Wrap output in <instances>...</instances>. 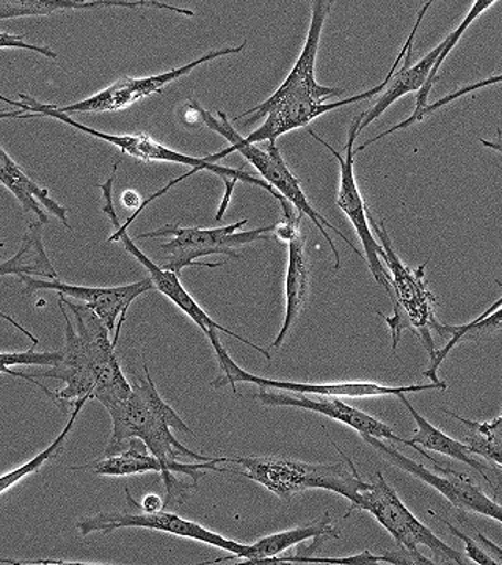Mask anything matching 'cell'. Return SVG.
<instances>
[{"instance_id": "1", "label": "cell", "mask_w": 502, "mask_h": 565, "mask_svg": "<svg viewBox=\"0 0 502 565\" xmlns=\"http://www.w3.org/2000/svg\"><path fill=\"white\" fill-rule=\"evenodd\" d=\"M58 308L65 319V345L57 366L32 374L57 379L65 386L54 392L52 404L68 415L79 403L98 401L107 412L128 399L131 382L122 373L109 329L84 303L58 294Z\"/></svg>"}, {"instance_id": "2", "label": "cell", "mask_w": 502, "mask_h": 565, "mask_svg": "<svg viewBox=\"0 0 502 565\" xmlns=\"http://www.w3.org/2000/svg\"><path fill=\"white\" fill-rule=\"evenodd\" d=\"M308 2L311 6L310 28H308L303 50H301L297 62L293 63L291 73L266 102L250 110H245L233 120L242 121V126L247 128L264 118L263 126H259L250 136L245 137L250 143L258 145L263 141L277 143V139L285 134L303 128L329 111L351 106V104L367 102L385 90L388 85L389 79L385 77L377 87L371 88V90L360 93L352 98L341 99V102H329L332 98H340L345 93V88L323 87L316 81L319 44H321L327 18L332 11V0H308Z\"/></svg>"}, {"instance_id": "3", "label": "cell", "mask_w": 502, "mask_h": 565, "mask_svg": "<svg viewBox=\"0 0 502 565\" xmlns=\"http://www.w3.org/2000/svg\"><path fill=\"white\" fill-rule=\"evenodd\" d=\"M143 377H133L132 392L128 399L109 412L111 437L104 456L117 455L131 438H139L167 470L189 476L196 484L207 471L226 473L225 467H221L226 462V457L199 455L177 440L171 429L189 435L193 433L178 412L163 401L147 363H143Z\"/></svg>"}, {"instance_id": "4", "label": "cell", "mask_w": 502, "mask_h": 565, "mask_svg": "<svg viewBox=\"0 0 502 565\" xmlns=\"http://www.w3.org/2000/svg\"><path fill=\"white\" fill-rule=\"evenodd\" d=\"M0 102H6L10 104V106L18 107L24 111L21 115V120H31V118H54V120L65 122L70 128L77 129L79 132L87 134V136L93 137V139H99L103 141H107V143L114 145L115 148H118L122 152V154L131 156V158L137 159V161L141 162H171V163H180V166L192 167L191 172L182 174L181 178H177V180H171L165 188L161 189L156 193H152L151 196H148L147 200L141 202L139 210H137V214H141L152 202L161 199L162 195H165L170 189H173L174 185L180 184L181 181L188 180L189 177H193L195 173H200L201 170H206V172L214 173L215 177L221 178L223 184H225L226 192L223 195L221 207H218L217 215H215V221L222 222L223 217H225V212L228 210L229 200H232V195L234 192V188H236L237 182H247V184L256 185V188L264 189V191L269 192L275 200H278V203L282 204L288 202L281 193L275 191L274 188L261 180V178L253 177V174L244 172V170L229 169V167L218 166V163L207 162L204 158H192V156L182 154L180 151L171 150V148L165 147L163 143H159L158 140L152 139L148 134L139 132V134H107L103 131H98V129L88 128V126L82 125V122L74 120L73 117L68 114H62V111L52 110L47 104L36 102L32 96L24 95L21 93L20 102H14V99L6 98V96L0 95Z\"/></svg>"}, {"instance_id": "5", "label": "cell", "mask_w": 502, "mask_h": 565, "mask_svg": "<svg viewBox=\"0 0 502 565\" xmlns=\"http://www.w3.org/2000/svg\"><path fill=\"white\" fill-rule=\"evenodd\" d=\"M195 106L200 111L203 125L232 143L221 152L206 156L204 159H206L207 162L218 163V161L225 159L226 156L233 154V152H239L241 156H244L245 161L252 163V167H255L256 172L261 174L264 181L269 182L271 188H274L278 193H281V195L285 196V199L288 200V202L291 203L300 214L310 217V221L314 223L316 228L321 232L323 239H325L327 243H329L330 248H332L334 256V269L338 270L341 267L340 252H338L337 245H334L332 237H330L327 230H330V232L340 236L341 239L360 256V258L364 259L363 253L359 252L355 244H353L351 239H348V236H345L344 233L340 232L337 226H333L332 223L327 221L322 214H319V212L311 206L310 200L307 199L303 189H301L299 178L289 170L288 163H286L285 158H282L280 148L277 147V143H271V141H269L266 150H263L258 145L250 143V141H247L245 137H242L241 134L236 131V128H234L233 122L229 121L228 115H226L225 111L218 110V117H214L212 111L204 110L199 103H195Z\"/></svg>"}, {"instance_id": "6", "label": "cell", "mask_w": 502, "mask_h": 565, "mask_svg": "<svg viewBox=\"0 0 502 565\" xmlns=\"http://www.w3.org/2000/svg\"><path fill=\"white\" fill-rule=\"evenodd\" d=\"M344 463H308L281 456L226 457V473L244 476L258 482L275 497L289 503L296 494L307 490H329L348 500L362 478L351 457L333 444Z\"/></svg>"}, {"instance_id": "7", "label": "cell", "mask_w": 502, "mask_h": 565, "mask_svg": "<svg viewBox=\"0 0 502 565\" xmlns=\"http://www.w3.org/2000/svg\"><path fill=\"white\" fill-rule=\"evenodd\" d=\"M367 218H370L372 233L381 241V258L388 269L389 285L393 289V316H383L392 332L393 352H396L405 330H412L413 333L418 334L429 356H432L437 351L434 343V329L440 321L437 318V297L430 291L426 278L429 259L416 269H412L394 250L385 221H375L371 211H367Z\"/></svg>"}, {"instance_id": "8", "label": "cell", "mask_w": 502, "mask_h": 565, "mask_svg": "<svg viewBox=\"0 0 502 565\" xmlns=\"http://www.w3.org/2000/svg\"><path fill=\"white\" fill-rule=\"evenodd\" d=\"M351 508L345 512L344 519L351 516L352 512H367L377 520L397 544V548L415 557L418 564H435L434 557H426L419 552V546H426L435 556L438 563L460 564L470 563L467 556L453 550L452 546L442 542L429 526L424 525L410 509L400 500L394 487L386 481L382 471L375 473L374 481L359 479V484L351 497Z\"/></svg>"}, {"instance_id": "9", "label": "cell", "mask_w": 502, "mask_h": 565, "mask_svg": "<svg viewBox=\"0 0 502 565\" xmlns=\"http://www.w3.org/2000/svg\"><path fill=\"white\" fill-rule=\"evenodd\" d=\"M248 218L232 223L221 228H201V226L163 225L154 232L139 234L137 239H162L170 237L169 243L161 245L165 255L163 269L177 275L182 274L185 267H207L215 269L222 267L221 263H203L201 259L212 255H225L228 258L241 259L239 252L245 245L270 239L275 233V225L261 226V228L241 232L242 226L247 225Z\"/></svg>"}, {"instance_id": "10", "label": "cell", "mask_w": 502, "mask_h": 565, "mask_svg": "<svg viewBox=\"0 0 502 565\" xmlns=\"http://www.w3.org/2000/svg\"><path fill=\"white\" fill-rule=\"evenodd\" d=\"M125 493L132 511L98 512V514L81 520L77 523V530H79L82 537L95 533L110 534L114 531L122 530V527H140V530L158 531V533L177 535V537L192 539V541L201 542V544L215 546L222 552L232 553V556L221 557V559L212 561V563L239 561L245 548H247V544H241V542L233 541V539L225 537V535L214 533V531L207 530L200 523L182 519L173 511H141L128 486H126Z\"/></svg>"}, {"instance_id": "11", "label": "cell", "mask_w": 502, "mask_h": 565, "mask_svg": "<svg viewBox=\"0 0 502 565\" xmlns=\"http://www.w3.org/2000/svg\"><path fill=\"white\" fill-rule=\"evenodd\" d=\"M207 340L214 349L215 359L221 364L222 374L211 382L212 388L223 390L225 386H232L233 393H236L237 384H252L261 390H280L286 393L297 394H321V396H344V397H382L399 396L402 393H421L430 390H448L446 382H432V384L408 385V386H388L375 384V382H332V384H300V382L274 381V379L259 377L242 370L239 364L234 362L232 355L226 351L218 338L217 330L206 334Z\"/></svg>"}, {"instance_id": "12", "label": "cell", "mask_w": 502, "mask_h": 565, "mask_svg": "<svg viewBox=\"0 0 502 565\" xmlns=\"http://www.w3.org/2000/svg\"><path fill=\"white\" fill-rule=\"evenodd\" d=\"M118 166H120V161L114 163L110 177L107 178V181L98 185L104 199L103 212L110 218L111 225L115 226V233L111 234L107 241H109V243H121L122 247L126 248V252L133 256V258H136L137 262L147 269L148 277L151 278L152 286H154L159 292H162L167 299H170L171 302L177 305L182 313L188 315L189 318H191L192 321L203 330L204 334L212 332V330L226 333L228 337H233L234 340L241 341L242 344L255 349L256 352L261 353V355L266 356L267 360H271L270 353L267 352L266 349H263L261 345L252 343L247 338L241 337L239 333L233 332V330L226 329V327L215 322L214 319H212L211 316L201 308V305L193 299L191 292L182 286L180 275L171 273V270L163 269L159 264L151 262V258H148V256L137 247V244L133 243L132 237L129 236L128 230L121 228L120 218H118L117 211H115L114 206V184L115 178H117Z\"/></svg>"}, {"instance_id": "13", "label": "cell", "mask_w": 502, "mask_h": 565, "mask_svg": "<svg viewBox=\"0 0 502 565\" xmlns=\"http://www.w3.org/2000/svg\"><path fill=\"white\" fill-rule=\"evenodd\" d=\"M362 438L386 462L399 468L405 473L412 475L413 478L419 479L424 484L432 487L453 508L471 512V514L487 516V519H492L502 525V505L483 492L481 487L476 484L470 476L459 473V471L452 470V468L442 467L440 462L434 465L435 470H437V473H434L432 470L424 467L423 463L415 462L410 457L402 455L399 449L385 444L381 438L367 437V435H364Z\"/></svg>"}, {"instance_id": "14", "label": "cell", "mask_w": 502, "mask_h": 565, "mask_svg": "<svg viewBox=\"0 0 502 565\" xmlns=\"http://www.w3.org/2000/svg\"><path fill=\"white\" fill-rule=\"evenodd\" d=\"M248 46V40L242 41L239 46L223 47V50H215L206 52L188 65L180 66L165 71V73L154 74V76L147 77H131L125 76L115 81L109 87L104 88L90 98L82 99L68 106H55V104H47L52 110L62 111V114H115L129 109L133 104L143 102V99L151 98V96L159 95L173 84L174 81L181 77L189 76L193 70L199 68L203 63L217 61V58L228 57V55L241 54L245 47Z\"/></svg>"}, {"instance_id": "15", "label": "cell", "mask_w": 502, "mask_h": 565, "mask_svg": "<svg viewBox=\"0 0 502 565\" xmlns=\"http://www.w3.org/2000/svg\"><path fill=\"white\" fill-rule=\"evenodd\" d=\"M360 125H362V117H356L352 121L351 129H349V139L345 143V154H340V151L334 150L332 145L327 143L325 140L321 139L314 131H308L312 139L319 141L322 147L332 152L333 158L337 159L338 166H340V189H338L337 204L338 207L351 221L353 228L359 234V239L362 241L363 255L366 259L367 267H370L372 277L381 285L389 296H393L392 285H389V273L386 269L381 258L382 245L378 243L375 234L372 233L370 225V218H367L366 202H364L362 192L359 189V182H356L355 170H353V161H355V150H353V143H355L356 137L360 136Z\"/></svg>"}, {"instance_id": "16", "label": "cell", "mask_w": 502, "mask_h": 565, "mask_svg": "<svg viewBox=\"0 0 502 565\" xmlns=\"http://www.w3.org/2000/svg\"><path fill=\"white\" fill-rule=\"evenodd\" d=\"M18 278L22 282V294L54 291L90 308L93 313L98 316L104 326L109 329V332H114L111 341L115 345L120 341L121 327L133 300L154 288L150 277L131 282V285L114 286V288H90V286L63 282L58 278L44 280V278L32 277V275H20Z\"/></svg>"}, {"instance_id": "17", "label": "cell", "mask_w": 502, "mask_h": 565, "mask_svg": "<svg viewBox=\"0 0 502 565\" xmlns=\"http://www.w3.org/2000/svg\"><path fill=\"white\" fill-rule=\"evenodd\" d=\"M70 471H90L96 476H109V478H122V476L159 473L165 486L163 508L165 511H174L188 501L192 492L199 489L195 481H185L178 478V473H171L161 463L158 457L152 456L147 445L139 438H131L117 455L103 456L95 462L74 465Z\"/></svg>"}, {"instance_id": "18", "label": "cell", "mask_w": 502, "mask_h": 565, "mask_svg": "<svg viewBox=\"0 0 502 565\" xmlns=\"http://www.w3.org/2000/svg\"><path fill=\"white\" fill-rule=\"evenodd\" d=\"M252 399L258 401L259 404L267 405V407H293L314 412V414L327 416V418L333 419V422L352 427L362 437L367 435V437L381 438V440L396 441V444L408 446V448L415 449L418 452V448L413 445V441L400 438L399 435L394 433L389 424L383 423L382 419L352 407V405L341 401L340 396L297 393L296 396H292V394L286 392L278 393L274 392V390H261V392L253 394Z\"/></svg>"}, {"instance_id": "19", "label": "cell", "mask_w": 502, "mask_h": 565, "mask_svg": "<svg viewBox=\"0 0 502 565\" xmlns=\"http://www.w3.org/2000/svg\"><path fill=\"white\" fill-rule=\"evenodd\" d=\"M0 184L13 193L24 212H32L41 223H50V214L55 215L66 230L71 228L68 210L52 199L50 191L29 177L20 163L3 150L0 145Z\"/></svg>"}, {"instance_id": "20", "label": "cell", "mask_w": 502, "mask_h": 565, "mask_svg": "<svg viewBox=\"0 0 502 565\" xmlns=\"http://www.w3.org/2000/svg\"><path fill=\"white\" fill-rule=\"evenodd\" d=\"M311 273L310 262L307 255V241L303 233L297 234L288 243V270H286L285 280V319L282 326L271 349H280L288 340L289 332L293 323L299 321L307 305L308 294H310Z\"/></svg>"}, {"instance_id": "21", "label": "cell", "mask_w": 502, "mask_h": 565, "mask_svg": "<svg viewBox=\"0 0 502 565\" xmlns=\"http://www.w3.org/2000/svg\"><path fill=\"white\" fill-rule=\"evenodd\" d=\"M446 40H442L434 51L424 55L421 61L412 63L413 50L407 52L402 63V68L394 71L392 79L386 85L385 90L382 92L381 98L375 102L370 110L363 111L362 125H360V134L366 129L372 121L381 118L394 103L399 102L402 96L408 93H418L421 90L426 82L429 81L430 73H432L435 63L440 57L441 51L445 50Z\"/></svg>"}, {"instance_id": "22", "label": "cell", "mask_w": 502, "mask_h": 565, "mask_svg": "<svg viewBox=\"0 0 502 565\" xmlns=\"http://www.w3.org/2000/svg\"><path fill=\"white\" fill-rule=\"evenodd\" d=\"M397 399L404 404L407 408L408 414L412 415L413 422L416 424L415 435L412 437L413 445L418 448L419 455L426 457L429 462L438 463L432 456L427 455L426 451L437 452V455L449 457V459L457 460L464 465H470L472 470L478 471L479 475L485 479L487 484L493 487L492 479L487 475V467L481 460L472 457L471 449L464 441L456 440V438L449 437L448 434L442 433L437 426H434L429 419L424 418L415 407H413L410 401H408L407 393H402L397 396Z\"/></svg>"}, {"instance_id": "23", "label": "cell", "mask_w": 502, "mask_h": 565, "mask_svg": "<svg viewBox=\"0 0 502 565\" xmlns=\"http://www.w3.org/2000/svg\"><path fill=\"white\" fill-rule=\"evenodd\" d=\"M327 537L340 539L341 533L332 525V515L327 511L318 522L308 523V525L293 527V530L281 531L264 535L253 544H247L244 555L241 556L239 563H271L289 550L296 548L310 539Z\"/></svg>"}, {"instance_id": "24", "label": "cell", "mask_w": 502, "mask_h": 565, "mask_svg": "<svg viewBox=\"0 0 502 565\" xmlns=\"http://www.w3.org/2000/svg\"><path fill=\"white\" fill-rule=\"evenodd\" d=\"M103 7H120V9H158L162 7L143 0H0V21L18 20V18L50 17L61 11L96 10Z\"/></svg>"}, {"instance_id": "25", "label": "cell", "mask_w": 502, "mask_h": 565, "mask_svg": "<svg viewBox=\"0 0 502 565\" xmlns=\"http://www.w3.org/2000/svg\"><path fill=\"white\" fill-rule=\"evenodd\" d=\"M501 330L502 305L492 313L487 315L485 318L474 319V321L463 323V326H446V323L438 322L435 326L434 332L441 337L442 340H446V344L440 351H435L434 355L429 356V367L424 371V377L430 379L432 382H440L438 371H440L446 356L452 352L456 345L487 340V338L493 337V334L501 332Z\"/></svg>"}, {"instance_id": "26", "label": "cell", "mask_w": 502, "mask_h": 565, "mask_svg": "<svg viewBox=\"0 0 502 565\" xmlns=\"http://www.w3.org/2000/svg\"><path fill=\"white\" fill-rule=\"evenodd\" d=\"M496 2L498 0H474V3H472L471 10L468 11L467 17H464L462 24H460L456 31L449 33V35L446 36L445 50L441 51L440 57H438L437 63H435L432 73H430L429 81L426 82V85H424L421 90L418 92V95H416L415 110H413V114L407 118V120H404L399 122V125L394 126V131H397V129L402 131V129L410 128V126L416 125V122H421L424 120L423 110L426 109L427 102H429L430 92H432L434 85L440 81L438 71H440L442 63L446 61V57L451 54V51L453 47H456V44L459 43V40L462 39L463 33L470 29L472 22L478 20L483 11L489 10L490 7L494 6Z\"/></svg>"}, {"instance_id": "27", "label": "cell", "mask_w": 502, "mask_h": 565, "mask_svg": "<svg viewBox=\"0 0 502 565\" xmlns=\"http://www.w3.org/2000/svg\"><path fill=\"white\" fill-rule=\"evenodd\" d=\"M441 412L467 427L468 435L463 441L471 449L472 456H482L483 459L502 468V411L498 418L483 423L471 422L448 408H441Z\"/></svg>"}, {"instance_id": "28", "label": "cell", "mask_w": 502, "mask_h": 565, "mask_svg": "<svg viewBox=\"0 0 502 565\" xmlns=\"http://www.w3.org/2000/svg\"><path fill=\"white\" fill-rule=\"evenodd\" d=\"M85 404L87 403H79L73 408V412L70 414L68 423L63 427L62 433L58 434V437L55 438V440L52 441L44 451L39 452V455L29 460V462L20 465V468H17V470H11L9 473L0 476V494L9 492V490L13 489L14 486L20 484L22 479L36 473V471H39L40 468H43L44 465L50 462V460L62 455L63 449H65L66 440H68V435L71 434V430H73L77 418H79L82 408L85 407Z\"/></svg>"}, {"instance_id": "29", "label": "cell", "mask_w": 502, "mask_h": 565, "mask_svg": "<svg viewBox=\"0 0 502 565\" xmlns=\"http://www.w3.org/2000/svg\"><path fill=\"white\" fill-rule=\"evenodd\" d=\"M62 360V351H51V352H35L33 349H29L25 352H0V374L11 375L14 379H22V381H28L29 384L39 386L41 392L46 394L50 399H54V392H51L46 385L41 384L40 381H36L32 374L20 373V371H14L13 367L17 366H50L54 367L61 363Z\"/></svg>"}, {"instance_id": "30", "label": "cell", "mask_w": 502, "mask_h": 565, "mask_svg": "<svg viewBox=\"0 0 502 565\" xmlns=\"http://www.w3.org/2000/svg\"><path fill=\"white\" fill-rule=\"evenodd\" d=\"M429 512L430 515L434 516V519H437L438 522H441L442 525L448 526V530L451 531L452 535H456L459 541H462L464 544V556H467L468 561H471V563L476 564H482V565H496L494 563L493 557H490L487 555L485 550L482 548L481 544H479L476 539H472L471 535L464 534L463 531H460L459 527L456 525H452L449 520L442 519L441 515H438L437 512H434L432 509H430Z\"/></svg>"}, {"instance_id": "31", "label": "cell", "mask_w": 502, "mask_h": 565, "mask_svg": "<svg viewBox=\"0 0 502 565\" xmlns=\"http://www.w3.org/2000/svg\"><path fill=\"white\" fill-rule=\"evenodd\" d=\"M494 84H502V74L487 77V79L476 82V84L467 85V87L449 93V95H446L445 98L438 99V102L427 104L426 109L423 110V118L429 117L430 114L441 109V107L448 106V104H451L452 102H457V99L462 98V96L468 95V93L481 90V88L490 87V85Z\"/></svg>"}, {"instance_id": "32", "label": "cell", "mask_w": 502, "mask_h": 565, "mask_svg": "<svg viewBox=\"0 0 502 565\" xmlns=\"http://www.w3.org/2000/svg\"><path fill=\"white\" fill-rule=\"evenodd\" d=\"M0 50H22L35 52L51 61H58V54L52 51L50 46H41L25 41V35H17V33L0 32Z\"/></svg>"}, {"instance_id": "33", "label": "cell", "mask_w": 502, "mask_h": 565, "mask_svg": "<svg viewBox=\"0 0 502 565\" xmlns=\"http://www.w3.org/2000/svg\"><path fill=\"white\" fill-rule=\"evenodd\" d=\"M476 541L485 550L487 555L493 557L494 563L502 565V548L500 545L494 544L485 534L479 533V531H476Z\"/></svg>"}, {"instance_id": "34", "label": "cell", "mask_w": 502, "mask_h": 565, "mask_svg": "<svg viewBox=\"0 0 502 565\" xmlns=\"http://www.w3.org/2000/svg\"><path fill=\"white\" fill-rule=\"evenodd\" d=\"M139 508L145 512L165 511V508H163V498L156 493L147 494V497L141 500Z\"/></svg>"}, {"instance_id": "35", "label": "cell", "mask_w": 502, "mask_h": 565, "mask_svg": "<svg viewBox=\"0 0 502 565\" xmlns=\"http://www.w3.org/2000/svg\"><path fill=\"white\" fill-rule=\"evenodd\" d=\"M79 2H87V0H79ZM125 2V0H122ZM143 2L156 3V6L162 7L163 10L171 11V13L182 14V17L193 18L195 13L189 9H182V7L170 6V3L161 2V0H143Z\"/></svg>"}, {"instance_id": "36", "label": "cell", "mask_w": 502, "mask_h": 565, "mask_svg": "<svg viewBox=\"0 0 502 565\" xmlns=\"http://www.w3.org/2000/svg\"><path fill=\"white\" fill-rule=\"evenodd\" d=\"M141 202H143V200L140 199V195L137 192L126 191L121 195L122 206L128 207V210H139Z\"/></svg>"}, {"instance_id": "37", "label": "cell", "mask_w": 502, "mask_h": 565, "mask_svg": "<svg viewBox=\"0 0 502 565\" xmlns=\"http://www.w3.org/2000/svg\"><path fill=\"white\" fill-rule=\"evenodd\" d=\"M498 132V140L496 141H489V140H479L483 145V147L490 148V150L500 152L502 154V132L501 129H496Z\"/></svg>"}, {"instance_id": "38", "label": "cell", "mask_w": 502, "mask_h": 565, "mask_svg": "<svg viewBox=\"0 0 502 565\" xmlns=\"http://www.w3.org/2000/svg\"><path fill=\"white\" fill-rule=\"evenodd\" d=\"M24 114L21 109L18 110H6L0 109V121L10 120V118H17V120H21V115Z\"/></svg>"}, {"instance_id": "39", "label": "cell", "mask_w": 502, "mask_h": 565, "mask_svg": "<svg viewBox=\"0 0 502 565\" xmlns=\"http://www.w3.org/2000/svg\"><path fill=\"white\" fill-rule=\"evenodd\" d=\"M0 564H11V565L43 564V559H40V561H17V559H9V557H0Z\"/></svg>"}, {"instance_id": "40", "label": "cell", "mask_w": 502, "mask_h": 565, "mask_svg": "<svg viewBox=\"0 0 502 565\" xmlns=\"http://www.w3.org/2000/svg\"><path fill=\"white\" fill-rule=\"evenodd\" d=\"M501 305H502V296L500 297V299L496 300V302L490 305V307L487 308V310L483 311V313L481 316H478V318H476V319L485 318L487 315L492 313V311L496 310V308L501 307Z\"/></svg>"}, {"instance_id": "41", "label": "cell", "mask_w": 502, "mask_h": 565, "mask_svg": "<svg viewBox=\"0 0 502 565\" xmlns=\"http://www.w3.org/2000/svg\"><path fill=\"white\" fill-rule=\"evenodd\" d=\"M435 0H427L426 3H424L423 9L419 10L418 17H426L427 11H429L430 7L434 6Z\"/></svg>"}]
</instances>
